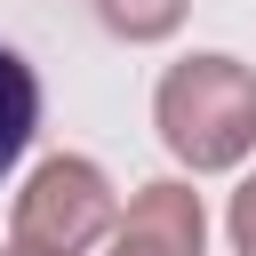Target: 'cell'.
Masks as SVG:
<instances>
[{
    "instance_id": "cell-1",
    "label": "cell",
    "mask_w": 256,
    "mask_h": 256,
    "mask_svg": "<svg viewBox=\"0 0 256 256\" xmlns=\"http://www.w3.org/2000/svg\"><path fill=\"white\" fill-rule=\"evenodd\" d=\"M152 128L192 176H224L256 152V72L240 56H184L152 88Z\"/></svg>"
},
{
    "instance_id": "cell-2",
    "label": "cell",
    "mask_w": 256,
    "mask_h": 256,
    "mask_svg": "<svg viewBox=\"0 0 256 256\" xmlns=\"http://www.w3.org/2000/svg\"><path fill=\"white\" fill-rule=\"evenodd\" d=\"M120 224V192L96 160L80 152H56L24 176L16 192V248H40V256H88L104 248Z\"/></svg>"
},
{
    "instance_id": "cell-3",
    "label": "cell",
    "mask_w": 256,
    "mask_h": 256,
    "mask_svg": "<svg viewBox=\"0 0 256 256\" xmlns=\"http://www.w3.org/2000/svg\"><path fill=\"white\" fill-rule=\"evenodd\" d=\"M200 248H208V208H200V192H192L184 176L136 184L128 216H120L112 240H104V256H200Z\"/></svg>"
},
{
    "instance_id": "cell-4",
    "label": "cell",
    "mask_w": 256,
    "mask_h": 256,
    "mask_svg": "<svg viewBox=\"0 0 256 256\" xmlns=\"http://www.w3.org/2000/svg\"><path fill=\"white\" fill-rule=\"evenodd\" d=\"M32 128H40V72H32V64L0 40V176L24 160Z\"/></svg>"
},
{
    "instance_id": "cell-5",
    "label": "cell",
    "mask_w": 256,
    "mask_h": 256,
    "mask_svg": "<svg viewBox=\"0 0 256 256\" xmlns=\"http://www.w3.org/2000/svg\"><path fill=\"white\" fill-rule=\"evenodd\" d=\"M184 8L192 0H96V24L112 40H128V48H152V40H168L184 24Z\"/></svg>"
},
{
    "instance_id": "cell-6",
    "label": "cell",
    "mask_w": 256,
    "mask_h": 256,
    "mask_svg": "<svg viewBox=\"0 0 256 256\" xmlns=\"http://www.w3.org/2000/svg\"><path fill=\"white\" fill-rule=\"evenodd\" d=\"M224 232H232V256H256V176H240V192L224 208Z\"/></svg>"
},
{
    "instance_id": "cell-7",
    "label": "cell",
    "mask_w": 256,
    "mask_h": 256,
    "mask_svg": "<svg viewBox=\"0 0 256 256\" xmlns=\"http://www.w3.org/2000/svg\"><path fill=\"white\" fill-rule=\"evenodd\" d=\"M0 256H40V248H16V240H8V248H0Z\"/></svg>"
}]
</instances>
